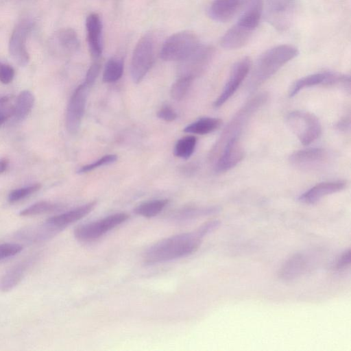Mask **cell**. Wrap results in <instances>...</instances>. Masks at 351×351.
<instances>
[{
  "label": "cell",
  "instance_id": "40",
  "mask_svg": "<svg viewBox=\"0 0 351 351\" xmlns=\"http://www.w3.org/2000/svg\"><path fill=\"white\" fill-rule=\"evenodd\" d=\"M100 71V64L98 62L93 63L88 69L84 83L90 87L95 82Z\"/></svg>",
  "mask_w": 351,
  "mask_h": 351
},
{
  "label": "cell",
  "instance_id": "20",
  "mask_svg": "<svg viewBox=\"0 0 351 351\" xmlns=\"http://www.w3.org/2000/svg\"><path fill=\"white\" fill-rule=\"evenodd\" d=\"M308 265L307 256L302 253H296L289 258L281 266L278 277L282 280L290 281L301 276Z\"/></svg>",
  "mask_w": 351,
  "mask_h": 351
},
{
  "label": "cell",
  "instance_id": "28",
  "mask_svg": "<svg viewBox=\"0 0 351 351\" xmlns=\"http://www.w3.org/2000/svg\"><path fill=\"white\" fill-rule=\"evenodd\" d=\"M218 206L195 207L189 206L179 210L174 213L173 218L176 220H188L199 217L215 215L221 211Z\"/></svg>",
  "mask_w": 351,
  "mask_h": 351
},
{
  "label": "cell",
  "instance_id": "30",
  "mask_svg": "<svg viewBox=\"0 0 351 351\" xmlns=\"http://www.w3.org/2000/svg\"><path fill=\"white\" fill-rule=\"evenodd\" d=\"M123 72V62L121 59L111 58L106 64L103 72V81L112 83L119 80Z\"/></svg>",
  "mask_w": 351,
  "mask_h": 351
},
{
  "label": "cell",
  "instance_id": "44",
  "mask_svg": "<svg viewBox=\"0 0 351 351\" xmlns=\"http://www.w3.org/2000/svg\"><path fill=\"white\" fill-rule=\"evenodd\" d=\"M8 118L0 112V125H2Z\"/></svg>",
  "mask_w": 351,
  "mask_h": 351
},
{
  "label": "cell",
  "instance_id": "15",
  "mask_svg": "<svg viewBox=\"0 0 351 351\" xmlns=\"http://www.w3.org/2000/svg\"><path fill=\"white\" fill-rule=\"evenodd\" d=\"M215 166L217 173L229 171L239 163L244 157V150L239 136L229 139L220 152Z\"/></svg>",
  "mask_w": 351,
  "mask_h": 351
},
{
  "label": "cell",
  "instance_id": "35",
  "mask_svg": "<svg viewBox=\"0 0 351 351\" xmlns=\"http://www.w3.org/2000/svg\"><path fill=\"white\" fill-rule=\"evenodd\" d=\"M117 160V156L115 154H108L106 156H104L99 160L84 165L81 167L77 171V173H87L88 171H93L96 168H98L99 167L110 165L113 162H114Z\"/></svg>",
  "mask_w": 351,
  "mask_h": 351
},
{
  "label": "cell",
  "instance_id": "42",
  "mask_svg": "<svg viewBox=\"0 0 351 351\" xmlns=\"http://www.w3.org/2000/svg\"><path fill=\"white\" fill-rule=\"evenodd\" d=\"M337 128L340 130L346 131L350 128V119L346 118L341 120L337 124Z\"/></svg>",
  "mask_w": 351,
  "mask_h": 351
},
{
  "label": "cell",
  "instance_id": "33",
  "mask_svg": "<svg viewBox=\"0 0 351 351\" xmlns=\"http://www.w3.org/2000/svg\"><path fill=\"white\" fill-rule=\"evenodd\" d=\"M193 79L191 76H180L171 86L170 94L172 99L176 101L182 100L187 94Z\"/></svg>",
  "mask_w": 351,
  "mask_h": 351
},
{
  "label": "cell",
  "instance_id": "2",
  "mask_svg": "<svg viewBox=\"0 0 351 351\" xmlns=\"http://www.w3.org/2000/svg\"><path fill=\"white\" fill-rule=\"evenodd\" d=\"M298 54V49L290 45H277L267 49L256 61L249 79L248 87L250 89L256 88Z\"/></svg>",
  "mask_w": 351,
  "mask_h": 351
},
{
  "label": "cell",
  "instance_id": "36",
  "mask_svg": "<svg viewBox=\"0 0 351 351\" xmlns=\"http://www.w3.org/2000/svg\"><path fill=\"white\" fill-rule=\"evenodd\" d=\"M23 246L16 243H0V261L14 256L19 254Z\"/></svg>",
  "mask_w": 351,
  "mask_h": 351
},
{
  "label": "cell",
  "instance_id": "26",
  "mask_svg": "<svg viewBox=\"0 0 351 351\" xmlns=\"http://www.w3.org/2000/svg\"><path fill=\"white\" fill-rule=\"evenodd\" d=\"M34 104V95L27 90L21 91L14 101L13 117L17 121L25 119Z\"/></svg>",
  "mask_w": 351,
  "mask_h": 351
},
{
  "label": "cell",
  "instance_id": "16",
  "mask_svg": "<svg viewBox=\"0 0 351 351\" xmlns=\"http://www.w3.org/2000/svg\"><path fill=\"white\" fill-rule=\"evenodd\" d=\"M346 180L328 181L319 183L300 195L298 200L306 204H313L322 197L343 190Z\"/></svg>",
  "mask_w": 351,
  "mask_h": 351
},
{
  "label": "cell",
  "instance_id": "31",
  "mask_svg": "<svg viewBox=\"0 0 351 351\" xmlns=\"http://www.w3.org/2000/svg\"><path fill=\"white\" fill-rule=\"evenodd\" d=\"M197 143L195 136L189 135L179 139L174 147V155L177 157L188 159L194 152Z\"/></svg>",
  "mask_w": 351,
  "mask_h": 351
},
{
  "label": "cell",
  "instance_id": "3",
  "mask_svg": "<svg viewBox=\"0 0 351 351\" xmlns=\"http://www.w3.org/2000/svg\"><path fill=\"white\" fill-rule=\"evenodd\" d=\"M201 43L193 32L176 33L164 43L160 53L165 61H182L192 54Z\"/></svg>",
  "mask_w": 351,
  "mask_h": 351
},
{
  "label": "cell",
  "instance_id": "8",
  "mask_svg": "<svg viewBox=\"0 0 351 351\" xmlns=\"http://www.w3.org/2000/svg\"><path fill=\"white\" fill-rule=\"evenodd\" d=\"M317 85L339 86L348 92L350 90L349 75L332 72H320L304 76L296 80L289 88V95L292 97L304 88Z\"/></svg>",
  "mask_w": 351,
  "mask_h": 351
},
{
  "label": "cell",
  "instance_id": "37",
  "mask_svg": "<svg viewBox=\"0 0 351 351\" xmlns=\"http://www.w3.org/2000/svg\"><path fill=\"white\" fill-rule=\"evenodd\" d=\"M351 261V250L348 249L337 258L333 264L332 269L335 271L341 272L346 271L350 265Z\"/></svg>",
  "mask_w": 351,
  "mask_h": 351
},
{
  "label": "cell",
  "instance_id": "9",
  "mask_svg": "<svg viewBox=\"0 0 351 351\" xmlns=\"http://www.w3.org/2000/svg\"><path fill=\"white\" fill-rule=\"evenodd\" d=\"M295 8V0L263 1L266 21L279 32L289 27Z\"/></svg>",
  "mask_w": 351,
  "mask_h": 351
},
{
  "label": "cell",
  "instance_id": "39",
  "mask_svg": "<svg viewBox=\"0 0 351 351\" xmlns=\"http://www.w3.org/2000/svg\"><path fill=\"white\" fill-rule=\"evenodd\" d=\"M14 76V69L8 64L0 62V82L4 84L10 83Z\"/></svg>",
  "mask_w": 351,
  "mask_h": 351
},
{
  "label": "cell",
  "instance_id": "22",
  "mask_svg": "<svg viewBox=\"0 0 351 351\" xmlns=\"http://www.w3.org/2000/svg\"><path fill=\"white\" fill-rule=\"evenodd\" d=\"M61 230L47 221L41 224L29 226L19 231L16 236L21 239L38 242L47 240Z\"/></svg>",
  "mask_w": 351,
  "mask_h": 351
},
{
  "label": "cell",
  "instance_id": "24",
  "mask_svg": "<svg viewBox=\"0 0 351 351\" xmlns=\"http://www.w3.org/2000/svg\"><path fill=\"white\" fill-rule=\"evenodd\" d=\"M28 265L27 262H22L5 271L0 276V291L7 292L17 286L23 278Z\"/></svg>",
  "mask_w": 351,
  "mask_h": 351
},
{
  "label": "cell",
  "instance_id": "5",
  "mask_svg": "<svg viewBox=\"0 0 351 351\" xmlns=\"http://www.w3.org/2000/svg\"><path fill=\"white\" fill-rule=\"evenodd\" d=\"M267 98V95L262 93L253 97L242 106L221 134L220 139L212 151L213 156L218 154L219 151L221 152L229 139L239 136L245 123L266 101Z\"/></svg>",
  "mask_w": 351,
  "mask_h": 351
},
{
  "label": "cell",
  "instance_id": "19",
  "mask_svg": "<svg viewBox=\"0 0 351 351\" xmlns=\"http://www.w3.org/2000/svg\"><path fill=\"white\" fill-rule=\"evenodd\" d=\"M243 0H215L210 5L208 14L217 22L230 21L241 9Z\"/></svg>",
  "mask_w": 351,
  "mask_h": 351
},
{
  "label": "cell",
  "instance_id": "17",
  "mask_svg": "<svg viewBox=\"0 0 351 351\" xmlns=\"http://www.w3.org/2000/svg\"><path fill=\"white\" fill-rule=\"evenodd\" d=\"M88 49L92 57L97 59L102 53V23L97 13L90 14L86 20Z\"/></svg>",
  "mask_w": 351,
  "mask_h": 351
},
{
  "label": "cell",
  "instance_id": "12",
  "mask_svg": "<svg viewBox=\"0 0 351 351\" xmlns=\"http://www.w3.org/2000/svg\"><path fill=\"white\" fill-rule=\"evenodd\" d=\"M250 69L251 60L249 57H244L234 64L221 93L213 104L215 108L221 107L234 94Z\"/></svg>",
  "mask_w": 351,
  "mask_h": 351
},
{
  "label": "cell",
  "instance_id": "1",
  "mask_svg": "<svg viewBox=\"0 0 351 351\" xmlns=\"http://www.w3.org/2000/svg\"><path fill=\"white\" fill-rule=\"evenodd\" d=\"M219 226V220H210L203 223L195 231L162 239L146 251L145 262L151 265L189 256L199 248L206 235L215 230Z\"/></svg>",
  "mask_w": 351,
  "mask_h": 351
},
{
  "label": "cell",
  "instance_id": "43",
  "mask_svg": "<svg viewBox=\"0 0 351 351\" xmlns=\"http://www.w3.org/2000/svg\"><path fill=\"white\" fill-rule=\"evenodd\" d=\"M9 160L6 158H0V174L3 173L8 168Z\"/></svg>",
  "mask_w": 351,
  "mask_h": 351
},
{
  "label": "cell",
  "instance_id": "13",
  "mask_svg": "<svg viewBox=\"0 0 351 351\" xmlns=\"http://www.w3.org/2000/svg\"><path fill=\"white\" fill-rule=\"evenodd\" d=\"M295 167L303 171H314L323 167L329 160V153L320 147H309L298 150L289 157Z\"/></svg>",
  "mask_w": 351,
  "mask_h": 351
},
{
  "label": "cell",
  "instance_id": "27",
  "mask_svg": "<svg viewBox=\"0 0 351 351\" xmlns=\"http://www.w3.org/2000/svg\"><path fill=\"white\" fill-rule=\"evenodd\" d=\"M222 123L221 119L215 117H202L185 127L186 133L206 134L218 129Z\"/></svg>",
  "mask_w": 351,
  "mask_h": 351
},
{
  "label": "cell",
  "instance_id": "25",
  "mask_svg": "<svg viewBox=\"0 0 351 351\" xmlns=\"http://www.w3.org/2000/svg\"><path fill=\"white\" fill-rule=\"evenodd\" d=\"M55 47L64 53H70L77 51L80 42L75 31L70 27L60 29L54 36Z\"/></svg>",
  "mask_w": 351,
  "mask_h": 351
},
{
  "label": "cell",
  "instance_id": "18",
  "mask_svg": "<svg viewBox=\"0 0 351 351\" xmlns=\"http://www.w3.org/2000/svg\"><path fill=\"white\" fill-rule=\"evenodd\" d=\"M263 1L243 0L241 12L237 23L254 31L258 26L263 12Z\"/></svg>",
  "mask_w": 351,
  "mask_h": 351
},
{
  "label": "cell",
  "instance_id": "14",
  "mask_svg": "<svg viewBox=\"0 0 351 351\" xmlns=\"http://www.w3.org/2000/svg\"><path fill=\"white\" fill-rule=\"evenodd\" d=\"M213 54L214 49L211 46L201 44L192 54L180 61V76H191L195 78L206 69Z\"/></svg>",
  "mask_w": 351,
  "mask_h": 351
},
{
  "label": "cell",
  "instance_id": "4",
  "mask_svg": "<svg viewBox=\"0 0 351 351\" xmlns=\"http://www.w3.org/2000/svg\"><path fill=\"white\" fill-rule=\"evenodd\" d=\"M286 122L304 145L312 143L322 132L321 123L317 117L306 111L295 110L289 112L286 117Z\"/></svg>",
  "mask_w": 351,
  "mask_h": 351
},
{
  "label": "cell",
  "instance_id": "21",
  "mask_svg": "<svg viewBox=\"0 0 351 351\" xmlns=\"http://www.w3.org/2000/svg\"><path fill=\"white\" fill-rule=\"evenodd\" d=\"M96 203L95 201L90 202L62 214L52 216L46 221L62 230L69 225L75 223L87 215L93 210Z\"/></svg>",
  "mask_w": 351,
  "mask_h": 351
},
{
  "label": "cell",
  "instance_id": "6",
  "mask_svg": "<svg viewBox=\"0 0 351 351\" xmlns=\"http://www.w3.org/2000/svg\"><path fill=\"white\" fill-rule=\"evenodd\" d=\"M154 40L145 35L137 43L132 57L130 73L133 82L138 84L150 69L154 59Z\"/></svg>",
  "mask_w": 351,
  "mask_h": 351
},
{
  "label": "cell",
  "instance_id": "34",
  "mask_svg": "<svg viewBox=\"0 0 351 351\" xmlns=\"http://www.w3.org/2000/svg\"><path fill=\"white\" fill-rule=\"evenodd\" d=\"M41 188V184L36 183L21 187L19 189L12 191L8 197V200L10 203H14L19 202L27 196L36 193Z\"/></svg>",
  "mask_w": 351,
  "mask_h": 351
},
{
  "label": "cell",
  "instance_id": "38",
  "mask_svg": "<svg viewBox=\"0 0 351 351\" xmlns=\"http://www.w3.org/2000/svg\"><path fill=\"white\" fill-rule=\"evenodd\" d=\"M12 100L13 96L12 95L0 96V112L7 118L13 116L14 103H12Z\"/></svg>",
  "mask_w": 351,
  "mask_h": 351
},
{
  "label": "cell",
  "instance_id": "10",
  "mask_svg": "<svg viewBox=\"0 0 351 351\" xmlns=\"http://www.w3.org/2000/svg\"><path fill=\"white\" fill-rule=\"evenodd\" d=\"M89 88L83 82L75 88L70 97L66 113V127L71 134H75L80 128Z\"/></svg>",
  "mask_w": 351,
  "mask_h": 351
},
{
  "label": "cell",
  "instance_id": "11",
  "mask_svg": "<svg viewBox=\"0 0 351 351\" xmlns=\"http://www.w3.org/2000/svg\"><path fill=\"white\" fill-rule=\"evenodd\" d=\"M32 24L23 20L14 27L9 41V53L13 60L19 66H25L29 61L26 41Z\"/></svg>",
  "mask_w": 351,
  "mask_h": 351
},
{
  "label": "cell",
  "instance_id": "7",
  "mask_svg": "<svg viewBox=\"0 0 351 351\" xmlns=\"http://www.w3.org/2000/svg\"><path fill=\"white\" fill-rule=\"evenodd\" d=\"M129 217L125 213H118L80 225L75 229L74 236L80 241H93L127 221Z\"/></svg>",
  "mask_w": 351,
  "mask_h": 351
},
{
  "label": "cell",
  "instance_id": "29",
  "mask_svg": "<svg viewBox=\"0 0 351 351\" xmlns=\"http://www.w3.org/2000/svg\"><path fill=\"white\" fill-rule=\"evenodd\" d=\"M168 203L169 199H167L149 200L137 206L134 211L138 215L150 218L160 213Z\"/></svg>",
  "mask_w": 351,
  "mask_h": 351
},
{
  "label": "cell",
  "instance_id": "41",
  "mask_svg": "<svg viewBox=\"0 0 351 351\" xmlns=\"http://www.w3.org/2000/svg\"><path fill=\"white\" fill-rule=\"evenodd\" d=\"M157 117L166 121H173L177 118V114L171 107L166 106L158 110Z\"/></svg>",
  "mask_w": 351,
  "mask_h": 351
},
{
  "label": "cell",
  "instance_id": "23",
  "mask_svg": "<svg viewBox=\"0 0 351 351\" xmlns=\"http://www.w3.org/2000/svg\"><path fill=\"white\" fill-rule=\"evenodd\" d=\"M252 32L253 30L236 23L222 36L220 45L223 48L228 49L241 48L249 41Z\"/></svg>",
  "mask_w": 351,
  "mask_h": 351
},
{
  "label": "cell",
  "instance_id": "32",
  "mask_svg": "<svg viewBox=\"0 0 351 351\" xmlns=\"http://www.w3.org/2000/svg\"><path fill=\"white\" fill-rule=\"evenodd\" d=\"M60 207L61 206L56 203L41 201L21 210L19 215L22 217L36 216L53 212L60 209Z\"/></svg>",
  "mask_w": 351,
  "mask_h": 351
}]
</instances>
